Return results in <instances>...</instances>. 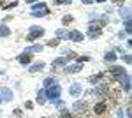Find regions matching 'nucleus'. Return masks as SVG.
Here are the masks:
<instances>
[{
	"instance_id": "obj_33",
	"label": "nucleus",
	"mask_w": 132,
	"mask_h": 118,
	"mask_svg": "<svg viewBox=\"0 0 132 118\" xmlns=\"http://www.w3.org/2000/svg\"><path fill=\"white\" fill-rule=\"evenodd\" d=\"M83 4H86V5H90V4H93V0H81Z\"/></svg>"
},
{
	"instance_id": "obj_3",
	"label": "nucleus",
	"mask_w": 132,
	"mask_h": 118,
	"mask_svg": "<svg viewBox=\"0 0 132 118\" xmlns=\"http://www.w3.org/2000/svg\"><path fill=\"white\" fill-rule=\"evenodd\" d=\"M41 35H44V28H41V27H30V34H28L27 41L28 42H34V41L37 39V37H41Z\"/></svg>"
},
{
	"instance_id": "obj_22",
	"label": "nucleus",
	"mask_w": 132,
	"mask_h": 118,
	"mask_svg": "<svg viewBox=\"0 0 132 118\" xmlns=\"http://www.w3.org/2000/svg\"><path fill=\"white\" fill-rule=\"evenodd\" d=\"M104 78V72H101V74H95V76H92L90 78V83H97L99 79H102Z\"/></svg>"
},
{
	"instance_id": "obj_1",
	"label": "nucleus",
	"mask_w": 132,
	"mask_h": 118,
	"mask_svg": "<svg viewBox=\"0 0 132 118\" xmlns=\"http://www.w3.org/2000/svg\"><path fill=\"white\" fill-rule=\"evenodd\" d=\"M109 74H111L113 78L116 79V81H125V79L129 78V74L125 72V69H122V67H116V65H113L111 69H109Z\"/></svg>"
},
{
	"instance_id": "obj_24",
	"label": "nucleus",
	"mask_w": 132,
	"mask_h": 118,
	"mask_svg": "<svg viewBox=\"0 0 132 118\" xmlns=\"http://www.w3.org/2000/svg\"><path fill=\"white\" fill-rule=\"evenodd\" d=\"M72 21H74L72 16H63V18H62V23H63V25H69V23H72Z\"/></svg>"
},
{
	"instance_id": "obj_29",
	"label": "nucleus",
	"mask_w": 132,
	"mask_h": 118,
	"mask_svg": "<svg viewBox=\"0 0 132 118\" xmlns=\"http://www.w3.org/2000/svg\"><path fill=\"white\" fill-rule=\"evenodd\" d=\"M12 7H16V2H12L9 5H4V9H12Z\"/></svg>"
},
{
	"instance_id": "obj_28",
	"label": "nucleus",
	"mask_w": 132,
	"mask_h": 118,
	"mask_svg": "<svg viewBox=\"0 0 132 118\" xmlns=\"http://www.w3.org/2000/svg\"><path fill=\"white\" fill-rule=\"evenodd\" d=\"M12 113H14L16 116H21V115H23V111H21L20 108H16V109H14V111H12Z\"/></svg>"
},
{
	"instance_id": "obj_2",
	"label": "nucleus",
	"mask_w": 132,
	"mask_h": 118,
	"mask_svg": "<svg viewBox=\"0 0 132 118\" xmlns=\"http://www.w3.org/2000/svg\"><path fill=\"white\" fill-rule=\"evenodd\" d=\"M46 93H48V97L51 99V100H56V99L60 97V93H62V88H60V85H56V83H53V85H50V86H46Z\"/></svg>"
},
{
	"instance_id": "obj_27",
	"label": "nucleus",
	"mask_w": 132,
	"mask_h": 118,
	"mask_svg": "<svg viewBox=\"0 0 132 118\" xmlns=\"http://www.w3.org/2000/svg\"><path fill=\"white\" fill-rule=\"evenodd\" d=\"M72 0H55V4H58V5H60V4H71Z\"/></svg>"
},
{
	"instance_id": "obj_32",
	"label": "nucleus",
	"mask_w": 132,
	"mask_h": 118,
	"mask_svg": "<svg viewBox=\"0 0 132 118\" xmlns=\"http://www.w3.org/2000/svg\"><path fill=\"white\" fill-rule=\"evenodd\" d=\"M123 60H125V64H130V57H129V55H125V57H123Z\"/></svg>"
},
{
	"instance_id": "obj_17",
	"label": "nucleus",
	"mask_w": 132,
	"mask_h": 118,
	"mask_svg": "<svg viewBox=\"0 0 132 118\" xmlns=\"http://www.w3.org/2000/svg\"><path fill=\"white\" fill-rule=\"evenodd\" d=\"M48 12H50V11H48V7H46V9H41V11H32L30 14L32 16H46Z\"/></svg>"
},
{
	"instance_id": "obj_30",
	"label": "nucleus",
	"mask_w": 132,
	"mask_h": 118,
	"mask_svg": "<svg viewBox=\"0 0 132 118\" xmlns=\"http://www.w3.org/2000/svg\"><path fill=\"white\" fill-rule=\"evenodd\" d=\"M78 62H88L90 60V57H81V58H76Z\"/></svg>"
},
{
	"instance_id": "obj_23",
	"label": "nucleus",
	"mask_w": 132,
	"mask_h": 118,
	"mask_svg": "<svg viewBox=\"0 0 132 118\" xmlns=\"http://www.w3.org/2000/svg\"><path fill=\"white\" fill-rule=\"evenodd\" d=\"M58 42H60V39H51L46 42V46H50V48H55V46H58Z\"/></svg>"
},
{
	"instance_id": "obj_16",
	"label": "nucleus",
	"mask_w": 132,
	"mask_h": 118,
	"mask_svg": "<svg viewBox=\"0 0 132 118\" xmlns=\"http://www.w3.org/2000/svg\"><path fill=\"white\" fill-rule=\"evenodd\" d=\"M11 34L9 27H5V25H0V37H7Z\"/></svg>"
},
{
	"instance_id": "obj_4",
	"label": "nucleus",
	"mask_w": 132,
	"mask_h": 118,
	"mask_svg": "<svg viewBox=\"0 0 132 118\" xmlns=\"http://www.w3.org/2000/svg\"><path fill=\"white\" fill-rule=\"evenodd\" d=\"M65 64H67V58L65 57H58V58L53 60V64H51V67L55 70H62L63 67H65Z\"/></svg>"
},
{
	"instance_id": "obj_19",
	"label": "nucleus",
	"mask_w": 132,
	"mask_h": 118,
	"mask_svg": "<svg viewBox=\"0 0 132 118\" xmlns=\"http://www.w3.org/2000/svg\"><path fill=\"white\" fill-rule=\"evenodd\" d=\"M44 86H50V85H53V83H56V78H53V76H50V78H46L44 81Z\"/></svg>"
},
{
	"instance_id": "obj_18",
	"label": "nucleus",
	"mask_w": 132,
	"mask_h": 118,
	"mask_svg": "<svg viewBox=\"0 0 132 118\" xmlns=\"http://www.w3.org/2000/svg\"><path fill=\"white\" fill-rule=\"evenodd\" d=\"M39 51H42V46H30V48L27 49V53H39Z\"/></svg>"
},
{
	"instance_id": "obj_26",
	"label": "nucleus",
	"mask_w": 132,
	"mask_h": 118,
	"mask_svg": "<svg viewBox=\"0 0 132 118\" xmlns=\"http://www.w3.org/2000/svg\"><path fill=\"white\" fill-rule=\"evenodd\" d=\"M125 32H127V34H130V32H132V27H130V20H127V21H125Z\"/></svg>"
},
{
	"instance_id": "obj_7",
	"label": "nucleus",
	"mask_w": 132,
	"mask_h": 118,
	"mask_svg": "<svg viewBox=\"0 0 132 118\" xmlns=\"http://www.w3.org/2000/svg\"><path fill=\"white\" fill-rule=\"evenodd\" d=\"M12 99V92L9 88H0V102H7Z\"/></svg>"
},
{
	"instance_id": "obj_11",
	"label": "nucleus",
	"mask_w": 132,
	"mask_h": 118,
	"mask_svg": "<svg viewBox=\"0 0 132 118\" xmlns=\"http://www.w3.org/2000/svg\"><path fill=\"white\" fill-rule=\"evenodd\" d=\"M42 67H44V62H37V64H32L28 70L34 74V72H39V70H42Z\"/></svg>"
},
{
	"instance_id": "obj_15",
	"label": "nucleus",
	"mask_w": 132,
	"mask_h": 118,
	"mask_svg": "<svg viewBox=\"0 0 132 118\" xmlns=\"http://www.w3.org/2000/svg\"><path fill=\"white\" fill-rule=\"evenodd\" d=\"M116 58H118V57H116V53H114V51H109V53H106V57H104V60H106V62H114Z\"/></svg>"
},
{
	"instance_id": "obj_20",
	"label": "nucleus",
	"mask_w": 132,
	"mask_h": 118,
	"mask_svg": "<svg viewBox=\"0 0 132 118\" xmlns=\"http://www.w3.org/2000/svg\"><path fill=\"white\" fill-rule=\"evenodd\" d=\"M44 95H46V90H41V92H39V97H37V102H39V104H44V102H46Z\"/></svg>"
},
{
	"instance_id": "obj_5",
	"label": "nucleus",
	"mask_w": 132,
	"mask_h": 118,
	"mask_svg": "<svg viewBox=\"0 0 132 118\" xmlns=\"http://www.w3.org/2000/svg\"><path fill=\"white\" fill-rule=\"evenodd\" d=\"M67 39L72 41V42H81L85 37H83V34L79 32V30H72V32H69V34H67Z\"/></svg>"
},
{
	"instance_id": "obj_35",
	"label": "nucleus",
	"mask_w": 132,
	"mask_h": 118,
	"mask_svg": "<svg viewBox=\"0 0 132 118\" xmlns=\"http://www.w3.org/2000/svg\"><path fill=\"white\" fill-rule=\"evenodd\" d=\"M0 4H4V0H0Z\"/></svg>"
},
{
	"instance_id": "obj_25",
	"label": "nucleus",
	"mask_w": 132,
	"mask_h": 118,
	"mask_svg": "<svg viewBox=\"0 0 132 118\" xmlns=\"http://www.w3.org/2000/svg\"><path fill=\"white\" fill-rule=\"evenodd\" d=\"M46 7H48V5H46L44 2H41V4H37V5H34V9H32V11H41V9H46Z\"/></svg>"
},
{
	"instance_id": "obj_21",
	"label": "nucleus",
	"mask_w": 132,
	"mask_h": 118,
	"mask_svg": "<svg viewBox=\"0 0 132 118\" xmlns=\"http://www.w3.org/2000/svg\"><path fill=\"white\" fill-rule=\"evenodd\" d=\"M65 37H67V32L65 30H62V28L56 30V39H65Z\"/></svg>"
},
{
	"instance_id": "obj_34",
	"label": "nucleus",
	"mask_w": 132,
	"mask_h": 118,
	"mask_svg": "<svg viewBox=\"0 0 132 118\" xmlns=\"http://www.w3.org/2000/svg\"><path fill=\"white\" fill-rule=\"evenodd\" d=\"M97 2H106V0H97Z\"/></svg>"
},
{
	"instance_id": "obj_8",
	"label": "nucleus",
	"mask_w": 132,
	"mask_h": 118,
	"mask_svg": "<svg viewBox=\"0 0 132 118\" xmlns=\"http://www.w3.org/2000/svg\"><path fill=\"white\" fill-rule=\"evenodd\" d=\"M83 69L81 62H78V64H74V65H67V67H63V70L67 72V74H74V72H79Z\"/></svg>"
},
{
	"instance_id": "obj_12",
	"label": "nucleus",
	"mask_w": 132,
	"mask_h": 118,
	"mask_svg": "<svg viewBox=\"0 0 132 118\" xmlns=\"http://www.w3.org/2000/svg\"><path fill=\"white\" fill-rule=\"evenodd\" d=\"M104 93H108V86L106 85H101V86L93 88V95H104Z\"/></svg>"
},
{
	"instance_id": "obj_13",
	"label": "nucleus",
	"mask_w": 132,
	"mask_h": 118,
	"mask_svg": "<svg viewBox=\"0 0 132 118\" xmlns=\"http://www.w3.org/2000/svg\"><path fill=\"white\" fill-rule=\"evenodd\" d=\"M74 109L79 111V113H83V111L88 109V104H86V102H74Z\"/></svg>"
},
{
	"instance_id": "obj_10",
	"label": "nucleus",
	"mask_w": 132,
	"mask_h": 118,
	"mask_svg": "<svg viewBox=\"0 0 132 118\" xmlns=\"http://www.w3.org/2000/svg\"><path fill=\"white\" fill-rule=\"evenodd\" d=\"M81 92H83V88H81L79 83H72V86H71V95L72 97H79Z\"/></svg>"
},
{
	"instance_id": "obj_14",
	"label": "nucleus",
	"mask_w": 132,
	"mask_h": 118,
	"mask_svg": "<svg viewBox=\"0 0 132 118\" xmlns=\"http://www.w3.org/2000/svg\"><path fill=\"white\" fill-rule=\"evenodd\" d=\"M30 55H28V53H27V51H25V53H23V55H20V57H18V62H20V64H30Z\"/></svg>"
},
{
	"instance_id": "obj_31",
	"label": "nucleus",
	"mask_w": 132,
	"mask_h": 118,
	"mask_svg": "<svg viewBox=\"0 0 132 118\" xmlns=\"http://www.w3.org/2000/svg\"><path fill=\"white\" fill-rule=\"evenodd\" d=\"M25 108H27V109H32V108H34V104L28 100V102H25Z\"/></svg>"
},
{
	"instance_id": "obj_6",
	"label": "nucleus",
	"mask_w": 132,
	"mask_h": 118,
	"mask_svg": "<svg viewBox=\"0 0 132 118\" xmlns=\"http://www.w3.org/2000/svg\"><path fill=\"white\" fill-rule=\"evenodd\" d=\"M106 111H108V104H106L104 100H102V102H97V104L93 106V113H95V115H104Z\"/></svg>"
},
{
	"instance_id": "obj_9",
	"label": "nucleus",
	"mask_w": 132,
	"mask_h": 118,
	"mask_svg": "<svg viewBox=\"0 0 132 118\" xmlns=\"http://www.w3.org/2000/svg\"><path fill=\"white\" fill-rule=\"evenodd\" d=\"M102 30L97 28V27H88V35H90V39H97V37H101Z\"/></svg>"
}]
</instances>
